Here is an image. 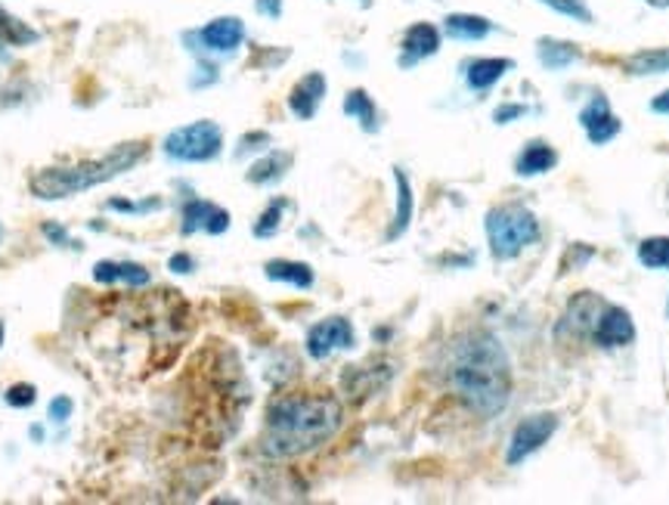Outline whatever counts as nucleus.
Segmentation results:
<instances>
[{
    "label": "nucleus",
    "mask_w": 669,
    "mask_h": 505,
    "mask_svg": "<svg viewBox=\"0 0 669 505\" xmlns=\"http://www.w3.org/2000/svg\"><path fill=\"white\" fill-rule=\"evenodd\" d=\"M446 384L478 416L503 412L511 397V364L503 342L490 332H466L449 347Z\"/></svg>",
    "instance_id": "1"
},
{
    "label": "nucleus",
    "mask_w": 669,
    "mask_h": 505,
    "mask_svg": "<svg viewBox=\"0 0 669 505\" xmlns=\"http://www.w3.org/2000/svg\"><path fill=\"white\" fill-rule=\"evenodd\" d=\"M345 424V406L329 394H285L267 409L261 449L270 459H295L329 444Z\"/></svg>",
    "instance_id": "2"
},
{
    "label": "nucleus",
    "mask_w": 669,
    "mask_h": 505,
    "mask_svg": "<svg viewBox=\"0 0 669 505\" xmlns=\"http://www.w3.org/2000/svg\"><path fill=\"white\" fill-rule=\"evenodd\" d=\"M140 159H146V143H124V146L112 149L109 156H102L97 162L38 171V174L28 181V186H32V193H35L38 199L57 202V199H69V196H78V193H87V189H94V186L109 183L112 177L131 171Z\"/></svg>",
    "instance_id": "3"
},
{
    "label": "nucleus",
    "mask_w": 669,
    "mask_h": 505,
    "mask_svg": "<svg viewBox=\"0 0 669 505\" xmlns=\"http://www.w3.org/2000/svg\"><path fill=\"white\" fill-rule=\"evenodd\" d=\"M487 239L496 258H515L540 239V221L521 205H503L487 214Z\"/></svg>",
    "instance_id": "4"
},
{
    "label": "nucleus",
    "mask_w": 669,
    "mask_h": 505,
    "mask_svg": "<svg viewBox=\"0 0 669 505\" xmlns=\"http://www.w3.org/2000/svg\"><path fill=\"white\" fill-rule=\"evenodd\" d=\"M223 134L214 122H193L168 134L164 152L177 162H211L221 156Z\"/></svg>",
    "instance_id": "5"
},
{
    "label": "nucleus",
    "mask_w": 669,
    "mask_h": 505,
    "mask_svg": "<svg viewBox=\"0 0 669 505\" xmlns=\"http://www.w3.org/2000/svg\"><path fill=\"white\" fill-rule=\"evenodd\" d=\"M555 428H558V419L548 416V412H540V416L524 419V422L515 428V434H511V444H508V465L524 463L528 456H533V453L555 434Z\"/></svg>",
    "instance_id": "6"
},
{
    "label": "nucleus",
    "mask_w": 669,
    "mask_h": 505,
    "mask_svg": "<svg viewBox=\"0 0 669 505\" xmlns=\"http://www.w3.org/2000/svg\"><path fill=\"white\" fill-rule=\"evenodd\" d=\"M602 310H605V301H602L598 295H592V292L577 295V298L568 304L561 323H558V338H565V335H570V342L592 338V332H595V323H598Z\"/></svg>",
    "instance_id": "7"
},
{
    "label": "nucleus",
    "mask_w": 669,
    "mask_h": 505,
    "mask_svg": "<svg viewBox=\"0 0 669 505\" xmlns=\"http://www.w3.org/2000/svg\"><path fill=\"white\" fill-rule=\"evenodd\" d=\"M342 347H354V325L347 323L345 317H329L323 323L313 325L307 335V354L313 360H325L329 354Z\"/></svg>",
    "instance_id": "8"
},
{
    "label": "nucleus",
    "mask_w": 669,
    "mask_h": 505,
    "mask_svg": "<svg viewBox=\"0 0 669 505\" xmlns=\"http://www.w3.org/2000/svg\"><path fill=\"white\" fill-rule=\"evenodd\" d=\"M632 338H635L632 317L617 304H605V310L595 323V332H592V342L602 344V347H627V344H632Z\"/></svg>",
    "instance_id": "9"
},
{
    "label": "nucleus",
    "mask_w": 669,
    "mask_h": 505,
    "mask_svg": "<svg viewBox=\"0 0 669 505\" xmlns=\"http://www.w3.org/2000/svg\"><path fill=\"white\" fill-rule=\"evenodd\" d=\"M245 38L243 20L236 16H221V20L208 22L202 32H199V41L205 44V50L211 53H233Z\"/></svg>",
    "instance_id": "10"
},
{
    "label": "nucleus",
    "mask_w": 669,
    "mask_h": 505,
    "mask_svg": "<svg viewBox=\"0 0 669 505\" xmlns=\"http://www.w3.org/2000/svg\"><path fill=\"white\" fill-rule=\"evenodd\" d=\"M580 124L586 127L589 140L598 143V146L614 140V137L620 134V119L610 112V106L605 97H595V100L589 102L586 109L580 112Z\"/></svg>",
    "instance_id": "11"
},
{
    "label": "nucleus",
    "mask_w": 669,
    "mask_h": 505,
    "mask_svg": "<svg viewBox=\"0 0 669 505\" xmlns=\"http://www.w3.org/2000/svg\"><path fill=\"white\" fill-rule=\"evenodd\" d=\"M230 226V214L218 208V205L202 202V199H193L183 208V233H196V230H205V233H223Z\"/></svg>",
    "instance_id": "12"
},
{
    "label": "nucleus",
    "mask_w": 669,
    "mask_h": 505,
    "mask_svg": "<svg viewBox=\"0 0 669 505\" xmlns=\"http://www.w3.org/2000/svg\"><path fill=\"white\" fill-rule=\"evenodd\" d=\"M323 97H325V78L320 72H310L307 78H301V82L292 87V94H288V109H292L298 119H313L317 109H320V102H323Z\"/></svg>",
    "instance_id": "13"
},
{
    "label": "nucleus",
    "mask_w": 669,
    "mask_h": 505,
    "mask_svg": "<svg viewBox=\"0 0 669 505\" xmlns=\"http://www.w3.org/2000/svg\"><path fill=\"white\" fill-rule=\"evenodd\" d=\"M441 50V32L431 22H416L404 35V62H419Z\"/></svg>",
    "instance_id": "14"
},
{
    "label": "nucleus",
    "mask_w": 669,
    "mask_h": 505,
    "mask_svg": "<svg viewBox=\"0 0 669 505\" xmlns=\"http://www.w3.org/2000/svg\"><path fill=\"white\" fill-rule=\"evenodd\" d=\"M94 280L97 283H127V285H146L149 283V273L146 267L131 261H100L94 267Z\"/></svg>",
    "instance_id": "15"
},
{
    "label": "nucleus",
    "mask_w": 669,
    "mask_h": 505,
    "mask_svg": "<svg viewBox=\"0 0 669 505\" xmlns=\"http://www.w3.org/2000/svg\"><path fill=\"white\" fill-rule=\"evenodd\" d=\"M490 32H493V25L484 16H474V13H453V16H446V35L449 38L478 41V38H487Z\"/></svg>",
    "instance_id": "16"
},
{
    "label": "nucleus",
    "mask_w": 669,
    "mask_h": 505,
    "mask_svg": "<svg viewBox=\"0 0 669 505\" xmlns=\"http://www.w3.org/2000/svg\"><path fill=\"white\" fill-rule=\"evenodd\" d=\"M511 69V60H474L468 65L466 82L474 90H487Z\"/></svg>",
    "instance_id": "17"
},
{
    "label": "nucleus",
    "mask_w": 669,
    "mask_h": 505,
    "mask_svg": "<svg viewBox=\"0 0 669 505\" xmlns=\"http://www.w3.org/2000/svg\"><path fill=\"white\" fill-rule=\"evenodd\" d=\"M555 162H558V156H555L552 146H546V143H530L528 149L518 156V174L536 177V174H546Z\"/></svg>",
    "instance_id": "18"
},
{
    "label": "nucleus",
    "mask_w": 669,
    "mask_h": 505,
    "mask_svg": "<svg viewBox=\"0 0 669 505\" xmlns=\"http://www.w3.org/2000/svg\"><path fill=\"white\" fill-rule=\"evenodd\" d=\"M264 273L276 283H292L298 288H310L313 285V270L301 261H270L264 267Z\"/></svg>",
    "instance_id": "19"
},
{
    "label": "nucleus",
    "mask_w": 669,
    "mask_h": 505,
    "mask_svg": "<svg viewBox=\"0 0 669 505\" xmlns=\"http://www.w3.org/2000/svg\"><path fill=\"white\" fill-rule=\"evenodd\" d=\"M35 41H38V32L28 28L25 22L16 20L13 13H7L0 7V44H7V47H28V44Z\"/></svg>",
    "instance_id": "20"
},
{
    "label": "nucleus",
    "mask_w": 669,
    "mask_h": 505,
    "mask_svg": "<svg viewBox=\"0 0 669 505\" xmlns=\"http://www.w3.org/2000/svg\"><path fill=\"white\" fill-rule=\"evenodd\" d=\"M627 69L632 75H664V72H669V47L635 53V57L627 62Z\"/></svg>",
    "instance_id": "21"
},
{
    "label": "nucleus",
    "mask_w": 669,
    "mask_h": 505,
    "mask_svg": "<svg viewBox=\"0 0 669 505\" xmlns=\"http://www.w3.org/2000/svg\"><path fill=\"white\" fill-rule=\"evenodd\" d=\"M394 181H397V218H394L391 239L400 236L406 226H409V218H412V189H409V181H406V174L400 168L394 171Z\"/></svg>",
    "instance_id": "22"
},
{
    "label": "nucleus",
    "mask_w": 669,
    "mask_h": 505,
    "mask_svg": "<svg viewBox=\"0 0 669 505\" xmlns=\"http://www.w3.org/2000/svg\"><path fill=\"white\" fill-rule=\"evenodd\" d=\"M639 261L648 270H669V236H651L639 245Z\"/></svg>",
    "instance_id": "23"
},
{
    "label": "nucleus",
    "mask_w": 669,
    "mask_h": 505,
    "mask_svg": "<svg viewBox=\"0 0 669 505\" xmlns=\"http://www.w3.org/2000/svg\"><path fill=\"white\" fill-rule=\"evenodd\" d=\"M345 112L347 115H354V119H360L366 131H375V127H379V122H375V119H379V115H375V106H372L366 90H350V94H347Z\"/></svg>",
    "instance_id": "24"
},
{
    "label": "nucleus",
    "mask_w": 669,
    "mask_h": 505,
    "mask_svg": "<svg viewBox=\"0 0 669 505\" xmlns=\"http://www.w3.org/2000/svg\"><path fill=\"white\" fill-rule=\"evenodd\" d=\"M288 164H292V156H288V152H273V156H267L264 162H258L251 171H248V181L251 183L280 181Z\"/></svg>",
    "instance_id": "25"
},
{
    "label": "nucleus",
    "mask_w": 669,
    "mask_h": 505,
    "mask_svg": "<svg viewBox=\"0 0 669 505\" xmlns=\"http://www.w3.org/2000/svg\"><path fill=\"white\" fill-rule=\"evenodd\" d=\"M540 60L548 69H565L568 62L580 60V50L573 44H561V41H543L540 44Z\"/></svg>",
    "instance_id": "26"
},
{
    "label": "nucleus",
    "mask_w": 669,
    "mask_h": 505,
    "mask_svg": "<svg viewBox=\"0 0 669 505\" xmlns=\"http://www.w3.org/2000/svg\"><path fill=\"white\" fill-rule=\"evenodd\" d=\"M285 205H288L285 199H276V202L267 208L264 214H261V221L255 223V236H261V239H264V236H273V233L280 230V218H283Z\"/></svg>",
    "instance_id": "27"
},
{
    "label": "nucleus",
    "mask_w": 669,
    "mask_h": 505,
    "mask_svg": "<svg viewBox=\"0 0 669 505\" xmlns=\"http://www.w3.org/2000/svg\"><path fill=\"white\" fill-rule=\"evenodd\" d=\"M543 3L552 7V10H558V13H565V16H573V20L580 22H592V13H589L583 0H543Z\"/></svg>",
    "instance_id": "28"
},
{
    "label": "nucleus",
    "mask_w": 669,
    "mask_h": 505,
    "mask_svg": "<svg viewBox=\"0 0 669 505\" xmlns=\"http://www.w3.org/2000/svg\"><path fill=\"white\" fill-rule=\"evenodd\" d=\"M38 401V391L32 387V384H13L10 391H7V404L10 406H20V409H25V406H32Z\"/></svg>",
    "instance_id": "29"
},
{
    "label": "nucleus",
    "mask_w": 669,
    "mask_h": 505,
    "mask_svg": "<svg viewBox=\"0 0 669 505\" xmlns=\"http://www.w3.org/2000/svg\"><path fill=\"white\" fill-rule=\"evenodd\" d=\"M44 236L53 245H75V248H78V243H75L62 226H57V223H44Z\"/></svg>",
    "instance_id": "30"
},
{
    "label": "nucleus",
    "mask_w": 669,
    "mask_h": 505,
    "mask_svg": "<svg viewBox=\"0 0 669 505\" xmlns=\"http://www.w3.org/2000/svg\"><path fill=\"white\" fill-rule=\"evenodd\" d=\"M69 416H72V401H69V397H57V401L50 404V419L62 424Z\"/></svg>",
    "instance_id": "31"
},
{
    "label": "nucleus",
    "mask_w": 669,
    "mask_h": 505,
    "mask_svg": "<svg viewBox=\"0 0 669 505\" xmlns=\"http://www.w3.org/2000/svg\"><path fill=\"white\" fill-rule=\"evenodd\" d=\"M258 13H264L270 20H276L283 13V0H258Z\"/></svg>",
    "instance_id": "32"
},
{
    "label": "nucleus",
    "mask_w": 669,
    "mask_h": 505,
    "mask_svg": "<svg viewBox=\"0 0 669 505\" xmlns=\"http://www.w3.org/2000/svg\"><path fill=\"white\" fill-rule=\"evenodd\" d=\"M524 115V106H506V109H496V122L508 124V119H518Z\"/></svg>",
    "instance_id": "33"
},
{
    "label": "nucleus",
    "mask_w": 669,
    "mask_h": 505,
    "mask_svg": "<svg viewBox=\"0 0 669 505\" xmlns=\"http://www.w3.org/2000/svg\"><path fill=\"white\" fill-rule=\"evenodd\" d=\"M171 270H174V273H189V270H193V258H189V255H174V258H171Z\"/></svg>",
    "instance_id": "34"
},
{
    "label": "nucleus",
    "mask_w": 669,
    "mask_h": 505,
    "mask_svg": "<svg viewBox=\"0 0 669 505\" xmlns=\"http://www.w3.org/2000/svg\"><path fill=\"white\" fill-rule=\"evenodd\" d=\"M651 109H654V112H660V115H669V90H664L660 97H654Z\"/></svg>",
    "instance_id": "35"
},
{
    "label": "nucleus",
    "mask_w": 669,
    "mask_h": 505,
    "mask_svg": "<svg viewBox=\"0 0 669 505\" xmlns=\"http://www.w3.org/2000/svg\"><path fill=\"white\" fill-rule=\"evenodd\" d=\"M651 3H657V7H669V0H651Z\"/></svg>",
    "instance_id": "36"
},
{
    "label": "nucleus",
    "mask_w": 669,
    "mask_h": 505,
    "mask_svg": "<svg viewBox=\"0 0 669 505\" xmlns=\"http://www.w3.org/2000/svg\"><path fill=\"white\" fill-rule=\"evenodd\" d=\"M0 344H3V323H0Z\"/></svg>",
    "instance_id": "37"
},
{
    "label": "nucleus",
    "mask_w": 669,
    "mask_h": 505,
    "mask_svg": "<svg viewBox=\"0 0 669 505\" xmlns=\"http://www.w3.org/2000/svg\"><path fill=\"white\" fill-rule=\"evenodd\" d=\"M0 239H3V226H0Z\"/></svg>",
    "instance_id": "38"
},
{
    "label": "nucleus",
    "mask_w": 669,
    "mask_h": 505,
    "mask_svg": "<svg viewBox=\"0 0 669 505\" xmlns=\"http://www.w3.org/2000/svg\"><path fill=\"white\" fill-rule=\"evenodd\" d=\"M667 317H669V301H667Z\"/></svg>",
    "instance_id": "39"
}]
</instances>
